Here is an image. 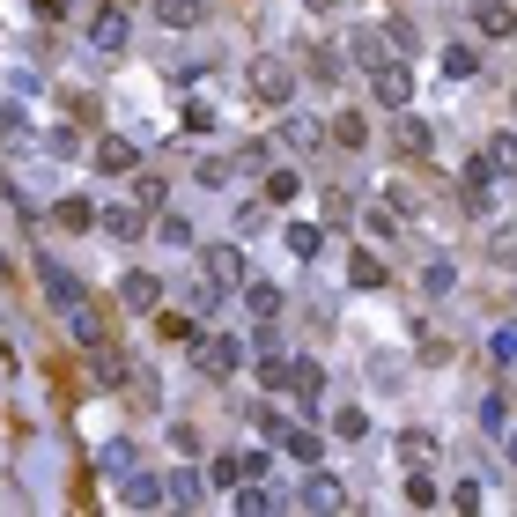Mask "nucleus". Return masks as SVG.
<instances>
[{
	"mask_svg": "<svg viewBox=\"0 0 517 517\" xmlns=\"http://www.w3.org/2000/svg\"><path fill=\"white\" fill-rule=\"evenodd\" d=\"M252 97H259V104H289V97H296V67H281V60L252 67Z\"/></svg>",
	"mask_w": 517,
	"mask_h": 517,
	"instance_id": "nucleus-5",
	"label": "nucleus"
},
{
	"mask_svg": "<svg viewBox=\"0 0 517 517\" xmlns=\"http://www.w3.org/2000/svg\"><path fill=\"white\" fill-rule=\"evenodd\" d=\"M274 444H281V451H289V458H296V466H318V429H296V421H289V429H281V436H274Z\"/></svg>",
	"mask_w": 517,
	"mask_h": 517,
	"instance_id": "nucleus-16",
	"label": "nucleus"
},
{
	"mask_svg": "<svg viewBox=\"0 0 517 517\" xmlns=\"http://www.w3.org/2000/svg\"><path fill=\"white\" fill-rule=\"evenodd\" d=\"M392 141L407 148V156H421V148H429V126H421V119H399V126H392Z\"/></svg>",
	"mask_w": 517,
	"mask_h": 517,
	"instance_id": "nucleus-34",
	"label": "nucleus"
},
{
	"mask_svg": "<svg viewBox=\"0 0 517 517\" xmlns=\"http://www.w3.org/2000/svg\"><path fill=\"white\" fill-rule=\"evenodd\" d=\"M473 67H481V52H473V45H451V52H444V74H451V82H466Z\"/></svg>",
	"mask_w": 517,
	"mask_h": 517,
	"instance_id": "nucleus-32",
	"label": "nucleus"
},
{
	"mask_svg": "<svg viewBox=\"0 0 517 517\" xmlns=\"http://www.w3.org/2000/svg\"><path fill=\"white\" fill-rule=\"evenodd\" d=\"M407 503H414V510L436 503V481H429V473H407Z\"/></svg>",
	"mask_w": 517,
	"mask_h": 517,
	"instance_id": "nucleus-39",
	"label": "nucleus"
},
{
	"mask_svg": "<svg viewBox=\"0 0 517 517\" xmlns=\"http://www.w3.org/2000/svg\"><path fill=\"white\" fill-rule=\"evenodd\" d=\"M429 451H436L429 429H407V436H399V458H429Z\"/></svg>",
	"mask_w": 517,
	"mask_h": 517,
	"instance_id": "nucleus-38",
	"label": "nucleus"
},
{
	"mask_svg": "<svg viewBox=\"0 0 517 517\" xmlns=\"http://www.w3.org/2000/svg\"><path fill=\"white\" fill-rule=\"evenodd\" d=\"M89 377H97V385H119V355H111V348H89Z\"/></svg>",
	"mask_w": 517,
	"mask_h": 517,
	"instance_id": "nucleus-31",
	"label": "nucleus"
},
{
	"mask_svg": "<svg viewBox=\"0 0 517 517\" xmlns=\"http://www.w3.org/2000/svg\"><path fill=\"white\" fill-rule=\"evenodd\" d=\"M289 377H296V362H289V355L259 348V385H266V392H281V385H289Z\"/></svg>",
	"mask_w": 517,
	"mask_h": 517,
	"instance_id": "nucleus-20",
	"label": "nucleus"
},
{
	"mask_svg": "<svg viewBox=\"0 0 517 517\" xmlns=\"http://www.w3.org/2000/svg\"><path fill=\"white\" fill-rule=\"evenodd\" d=\"M451 503H458V510H481L488 495H481V481H458V488H451Z\"/></svg>",
	"mask_w": 517,
	"mask_h": 517,
	"instance_id": "nucleus-41",
	"label": "nucleus"
},
{
	"mask_svg": "<svg viewBox=\"0 0 517 517\" xmlns=\"http://www.w3.org/2000/svg\"><path fill=\"white\" fill-rule=\"evenodd\" d=\"M133 200H141V215H156L170 193H163V178H133Z\"/></svg>",
	"mask_w": 517,
	"mask_h": 517,
	"instance_id": "nucleus-35",
	"label": "nucleus"
},
{
	"mask_svg": "<svg viewBox=\"0 0 517 517\" xmlns=\"http://www.w3.org/2000/svg\"><path fill=\"white\" fill-rule=\"evenodd\" d=\"M156 244H193V222L170 215V207H156Z\"/></svg>",
	"mask_w": 517,
	"mask_h": 517,
	"instance_id": "nucleus-27",
	"label": "nucleus"
},
{
	"mask_svg": "<svg viewBox=\"0 0 517 517\" xmlns=\"http://www.w3.org/2000/svg\"><path fill=\"white\" fill-rule=\"evenodd\" d=\"M510 458H517V436H510Z\"/></svg>",
	"mask_w": 517,
	"mask_h": 517,
	"instance_id": "nucleus-44",
	"label": "nucleus"
},
{
	"mask_svg": "<svg viewBox=\"0 0 517 517\" xmlns=\"http://www.w3.org/2000/svg\"><path fill=\"white\" fill-rule=\"evenodd\" d=\"M318 244H325L318 222H289V252H296V259H318Z\"/></svg>",
	"mask_w": 517,
	"mask_h": 517,
	"instance_id": "nucleus-28",
	"label": "nucleus"
},
{
	"mask_svg": "<svg viewBox=\"0 0 517 517\" xmlns=\"http://www.w3.org/2000/svg\"><path fill=\"white\" fill-rule=\"evenodd\" d=\"M119 303H126V311H156V303H163V281H156V274H126V281H119Z\"/></svg>",
	"mask_w": 517,
	"mask_h": 517,
	"instance_id": "nucleus-10",
	"label": "nucleus"
},
{
	"mask_svg": "<svg viewBox=\"0 0 517 517\" xmlns=\"http://www.w3.org/2000/svg\"><path fill=\"white\" fill-rule=\"evenodd\" d=\"M333 141H340V148H362V141H370V126H362L355 111H340V119H333Z\"/></svg>",
	"mask_w": 517,
	"mask_h": 517,
	"instance_id": "nucleus-33",
	"label": "nucleus"
},
{
	"mask_svg": "<svg viewBox=\"0 0 517 517\" xmlns=\"http://www.w3.org/2000/svg\"><path fill=\"white\" fill-rule=\"evenodd\" d=\"M200 15H207V0H156L163 30H200Z\"/></svg>",
	"mask_w": 517,
	"mask_h": 517,
	"instance_id": "nucleus-12",
	"label": "nucleus"
},
{
	"mask_svg": "<svg viewBox=\"0 0 517 517\" xmlns=\"http://www.w3.org/2000/svg\"><path fill=\"white\" fill-rule=\"evenodd\" d=\"M37 289H45L52 311H74V303H82V281H74V266H60L52 252H37Z\"/></svg>",
	"mask_w": 517,
	"mask_h": 517,
	"instance_id": "nucleus-1",
	"label": "nucleus"
},
{
	"mask_svg": "<svg viewBox=\"0 0 517 517\" xmlns=\"http://www.w3.org/2000/svg\"><path fill=\"white\" fill-rule=\"evenodd\" d=\"M133 163H141V148H133V141H119V133H104V141H97V170L119 178V170H133Z\"/></svg>",
	"mask_w": 517,
	"mask_h": 517,
	"instance_id": "nucleus-14",
	"label": "nucleus"
},
{
	"mask_svg": "<svg viewBox=\"0 0 517 517\" xmlns=\"http://www.w3.org/2000/svg\"><path fill=\"white\" fill-rule=\"evenodd\" d=\"M303 8H311V15H325V8H340V0H303Z\"/></svg>",
	"mask_w": 517,
	"mask_h": 517,
	"instance_id": "nucleus-43",
	"label": "nucleus"
},
{
	"mask_svg": "<svg viewBox=\"0 0 517 517\" xmlns=\"http://www.w3.org/2000/svg\"><path fill=\"white\" fill-rule=\"evenodd\" d=\"M8 126H23V119H15V104H0V133H8Z\"/></svg>",
	"mask_w": 517,
	"mask_h": 517,
	"instance_id": "nucleus-42",
	"label": "nucleus"
},
{
	"mask_svg": "<svg viewBox=\"0 0 517 517\" xmlns=\"http://www.w3.org/2000/svg\"><path fill=\"white\" fill-rule=\"evenodd\" d=\"M303 193V178H296V170H274V178H266V207H289Z\"/></svg>",
	"mask_w": 517,
	"mask_h": 517,
	"instance_id": "nucleus-29",
	"label": "nucleus"
},
{
	"mask_svg": "<svg viewBox=\"0 0 517 517\" xmlns=\"http://www.w3.org/2000/svg\"><path fill=\"white\" fill-rule=\"evenodd\" d=\"M200 274L215 281V289H244V281H252V274H244V252H237V244H215V252L200 259Z\"/></svg>",
	"mask_w": 517,
	"mask_h": 517,
	"instance_id": "nucleus-4",
	"label": "nucleus"
},
{
	"mask_svg": "<svg viewBox=\"0 0 517 517\" xmlns=\"http://www.w3.org/2000/svg\"><path fill=\"white\" fill-rule=\"evenodd\" d=\"M119 503H126V510H156V503H170V495H163L156 473H141V466H133L126 481H119Z\"/></svg>",
	"mask_w": 517,
	"mask_h": 517,
	"instance_id": "nucleus-7",
	"label": "nucleus"
},
{
	"mask_svg": "<svg viewBox=\"0 0 517 517\" xmlns=\"http://www.w3.org/2000/svg\"><path fill=\"white\" fill-rule=\"evenodd\" d=\"M207 481H215V488H237V481H259V473L244 466V451H222V458H215V473H207Z\"/></svg>",
	"mask_w": 517,
	"mask_h": 517,
	"instance_id": "nucleus-21",
	"label": "nucleus"
},
{
	"mask_svg": "<svg viewBox=\"0 0 517 517\" xmlns=\"http://www.w3.org/2000/svg\"><path fill=\"white\" fill-rule=\"evenodd\" d=\"M289 385H296L303 407H318V399H325V370H318V362H296V377H289Z\"/></svg>",
	"mask_w": 517,
	"mask_h": 517,
	"instance_id": "nucleus-24",
	"label": "nucleus"
},
{
	"mask_svg": "<svg viewBox=\"0 0 517 517\" xmlns=\"http://www.w3.org/2000/svg\"><path fill=\"white\" fill-rule=\"evenodd\" d=\"M67 333L82 340V348H104V318L89 311V296H82V303H74V311H67Z\"/></svg>",
	"mask_w": 517,
	"mask_h": 517,
	"instance_id": "nucleus-15",
	"label": "nucleus"
},
{
	"mask_svg": "<svg viewBox=\"0 0 517 517\" xmlns=\"http://www.w3.org/2000/svg\"><path fill=\"white\" fill-rule=\"evenodd\" d=\"M97 229H104V237H141V200H133V207H104Z\"/></svg>",
	"mask_w": 517,
	"mask_h": 517,
	"instance_id": "nucleus-17",
	"label": "nucleus"
},
{
	"mask_svg": "<svg viewBox=\"0 0 517 517\" xmlns=\"http://www.w3.org/2000/svg\"><path fill=\"white\" fill-rule=\"evenodd\" d=\"M488 362H495V370L517 362V325H495V333H488Z\"/></svg>",
	"mask_w": 517,
	"mask_h": 517,
	"instance_id": "nucleus-26",
	"label": "nucleus"
},
{
	"mask_svg": "<svg viewBox=\"0 0 517 517\" xmlns=\"http://www.w3.org/2000/svg\"><path fill=\"white\" fill-rule=\"evenodd\" d=\"M126 37H133V23H126V0H104V8L89 15V45H97V52H126Z\"/></svg>",
	"mask_w": 517,
	"mask_h": 517,
	"instance_id": "nucleus-3",
	"label": "nucleus"
},
{
	"mask_svg": "<svg viewBox=\"0 0 517 517\" xmlns=\"http://www.w3.org/2000/svg\"><path fill=\"white\" fill-rule=\"evenodd\" d=\"M133 466H141V451H133V444H126V436H111V444L97 451V473H111V481H126V473H133Z\"/></svg>",
	"mask_w": 517,
	"mask_h": 517,
	"instance_id": "nucleus-13",
	"label": "nucleus"
},
{
	"mask_svg": "<svg viewBox=\"0 0 517 517\" xmlns=\"http://www.w3.org/2000/svg\"><path fill=\"white\" fill-rule=\"evenodd\" d=\"M60 222L67 229H97V207H89V200H60Z\"/></svg>",
	"mask_w": 517,
	"mask_h": 517,
	"instance_id": "nucleus-36",
	"label": "nucleus"
},
{
	"mask_svg": "<svg viewBox=\"0 0 517 517\" xmlns=\"http://www.w3.org/2000/svg\"><path fill=\"white\" fill-rule=\"evenodd\" d=\"M237 362H244V340H229V333H207L200 340V370L207 377H237Z\"/></svg>",
	"mask_w": 517,
	"mask_h": 517,
	"instance_id": "nucleus-6",
	"label": "nucleus"
},
{
	"mask_svg": "<svg viewBox=\"0 0 517 517\" xmlns=\"http://www.w3.org/2000/svg\"><path fill=\"white\" fill-rule=\"evenodd\" d=\"M185 303H193V311L207 318V311H215V303H222V289H215V281H207V274H200V281H193V296H185Z\"/></svg>",
	"mask_w": 517,
	"mask_h": 517,
	"instance_id": "nucleus-40",
	"label": "nucleus"
},
{
	"mask_svg": "<svg viewBox=\"0 0 517 517\" xmlns=\"http://www.w3.org/2000/svg\"><path fill=\"white\" fill-rule=\"evenodd\" d=\"M348 281H355V289H385V259H377V252H355V259H348Z\"/></svg>",
	"mask_w": 517,
	"mask_h": 517,
	"instance_id": "nucleus-22",
	"label": "nucleus"
},
{
	"mask_svg": "<svg viewBox=\"0 0 517 517\" xmlns=\"http://www.w3.org/2000/svg\"><path fill=\"white\" fill-rule=\"evenodd\" d=\"M473 23H481V37L503 45V37L517 30V8H510V0H481V8H473Z\"/></svg>",
	"mask_w": 517,
	"mask_h": 517,
	"instance_id": "nucleus-11",
	"label": "nucleus"
},
{
	"mask_svg": "<svg viewBox=\"0 0 517 517\" xmlns=\"http://www.w3.org/2000/svg\"><path fill=\"white\" fill-rule=\"evenodd\" d=\"M481 429H488V436H510V407H503V392H488V399H481Z\"/></svg>",
	"mask_w": 517,
	"mask_h": 517,
	"instance_id": "nucleus-30",
	"label": "nucleus"
},
{
	"mask_svg": "<svg viewBox=\"0 0 517 517\" xmlns=\"http://www.w3.org/2000/svg\"><path fill=\"white\" fill-rule=\"evenodd\" d=\"M296 503H303V510H340V503H348V488H340L333 473H311V481H303V495H296Z\"/></svg>",
	"mask_w": 517,
	"mask_h": 517,
	"instance_id": "nucleus-9",
	"label": "nucleus"
},
{
	"mask_svg": "<svg viewBox=\"0 0 517 517\" xmlns=\"http://www.w3.org/2000/svg\"><path fill=\"white\" fill-rule=\"evenodd\" d=\"M370 89H377V104H385V111H407V104H414V67H407V60L370 67Z\"/></svg>",
	"mask_w": 517,
	"mask_h": 517,
	"instance_id": "nucleus-2",
	"label": "nucleus"
},
{
	"mask_svg": "<svg viewBox=\"0 0 517 517\" xmlns=\"http://www.w3.org/2000/svg\"><path fill=\"white\" fill-rule=\"evenodd\" d=\"M481 156H488V170H495V178H517V133H495Z\"/></svg>",
	"mask_w": 517,
	"mask_h": 517,
	"instance_id": "nucleus-18",
	"label": "nucleus"
},
{
	"mask_svg": "<svg viewBox=\"0 0 517 517\" xmlns=\"http://www.w3.org/2000/svg\"><path fill=\"white\" fill-rule=\"evenodd\" d=\"M170 451H178V458L200 451V429H193V421H170Z\"/></svg>",
	"mask_w": 517,
	"mask_h": 517,
	"instance_id": "nucleus-37",
	"label": "nucleus"
},
{
	"mask_svg": "<svg viewBox=\"0 0 517 517\" xmlns=\"http://www.w3.org/2000/svg\"><path fill=\"white\" fill-rule=\"evenodd\" d=\"M237 296L252 303V318H274V311H281V289H274V281H244Z\"/></svg>",
	"mask_w": 517,
	"mask_h": 517,
	"instance_id": "nucleus-23",
	"label": "nucleus"
},
{
	"mask_svg": "<svg viewBox=\"0 0 517 517\" xmlns=\"http://www.w3.org/2000/svg\"><path fill=\"white\" fill-rule=\"evenodd\" d=\"M333 436H340V444H362V436H370V414H362V407H340V414H333Z\"/></svg>",
	"mask_w": 517,
	"mask_h": 517,
	"instance_id": "nucleus-25",
	"label": "nucleus"
},
{
	"mask_svg": "<svg viewBox=\"0 0 517 517\" xmlns=\"http://www.w3.org/2000/svg\"><path fill=\"white\" fill-rule=\"evenodd\" d=\"M163 495H170L178 510H200V503H207V473H200V466H178V473L163 481Z\"/></svg>",
	"mask_w": 517,
	"mask_h": 517,
	"instance_id": "nucleus-8",
	"label": "nucleus"
},
{
	"mask_svg": "<svg viewBox=\"0 0 517 517\" xmlns=\"http://www.w3.org/2000/svg\"><path fill=\"white\" fill-rule=\"evenodd\" d=\"M458 289V266L451 259H429V266H421V296H451Z\"/></svg>",
	"mask_w": 517,
	"mask_h": 517,
	"instance_id": "nucleus-19",
	"label": "nucleus"
}]
</instances>
